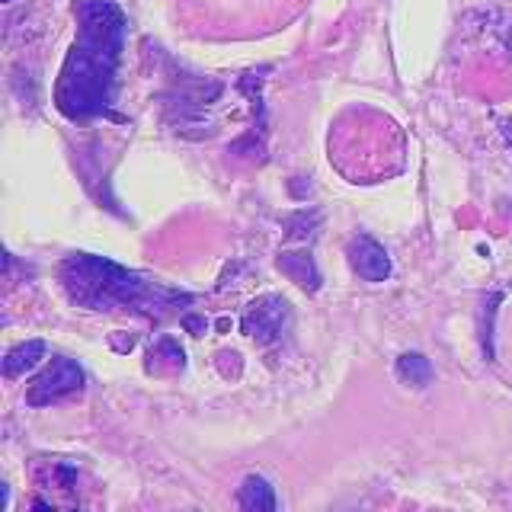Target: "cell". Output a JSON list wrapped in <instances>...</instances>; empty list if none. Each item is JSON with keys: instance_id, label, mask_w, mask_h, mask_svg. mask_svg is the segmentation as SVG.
<instances>
[{"instance_id": "1", "label": "cell", "mask_w": 512, "mask_h": 512, "mask_svg": "<svg viewBox=\"0 0 512 512\" xmlns=\"http://www.w3.org/2000/svg\"><path fill=\"white\" fill-rule=\"evenodd\" d=\"M74 42L55 84V106L68 122L100 119L116 103L128 20L116 0H74Z\"/></svg>"}, {"instance_id": "2", "label": "cell", "mask_w": 512, "mask_h": 512, "mask_svg": "<svg viewBox=\"0 0 512 512\" xmlns=\"http://www.w3.org/2000/svg\"><path fill=\"white\" fill-rule=\"evenodd\" d=\"M61 292L71 304L87 311H125L138 317H164L180 304H189L192 295L170 288L157 279L141 276L106 256L71 253L58 266Z\"/></svg>"}, {"instance_id": "3", "label": "cell", "mask_w": 512, "mask_h": 512, "mask_svg": "<svg viewBox=\"0 0 512 512\" xmlns=\"http://www.w3.org/2000/svg\"><path fill=\"white\" fill-rule=\"evenodd\" d=\"M221 90L224 87L212 77H199V74L173 77L170 90L164 93V109L167 119L176 125V132H186V128H199V125L215 132L212 122H208V109L221 100Z\"/></svg>"}, {"instance_id": "4", "label": "cell", "mask_w": 512, "mask_h": 512, "mask_svg": "<svg viewBox=\"0 0 512 512\" xmlns=\"http://www.w3.org/2000/svg\"><path fill=\"white\" fill-rule=\"evenodd\" d=\"M84 391V368L68 356H55L42 372L29 381L26 404L29 407H52Z\"/></svg>"}, {"instance_id": "5", "label": "cell", "mask_w": 512, "mask_h": 512, "mask_svg": "<svg viewBox=\"0 0 512 512\" xmlns=\"http://www.w3.org/2000/svg\"><path fill=\"white\" fill-rule=\"evenodd\" d=\"M240 330L260 346L282 343L288 336V330H292V304L276 292L260 295L256 301L247 304L244 317H240Z\"/></svg>"}, {"instance_id": "6", "label": "cell", "mask_w": 512, "mask_h": 512, "mask_svg": "<svg viewBox=\"0 0 512 512\" xmlns=\"http://www.w3.org/2000/svg\"><path fill=\"white\" fill-rule=\"evenodd\" d=\"M346 260L349 269L356 272L362 282H384L391 276V256L384 250L375 237L368 234H356L346 244Z\"/></svg>"}, {"instance_id": "7", "label": "cell", "mask_w": 512, "mask_h": 512, "mask_svg": "<svg viewBox=\"0 0 512 512\" xmlns=\"http://www.w3.org/2000/svg\"><path fill=\"white\" fill-rule=\"evenodd\" d=\"M276 269L288 282H295L298 288H304V292H317L320 282H324V279H320V269L314 263V256L308 250H282L276 256Z\"/></svg>"}, {"instance_id": "8", "label": "cell", "mask_w": 512, "mask_h": 512, "mask_svg": "<svg viewBox=\"0 0 512 512\" xmlns=\"http://www.w3.org/2000/svg\"><path fill=\"white\" fill-rule=\"evenodd\" d=\"M237 506L247 509V512H272L279 503H276V490L266 477L260 474H250L244 484H240V493H237Z\"/></svg>"}, {"instance_id": "9", "label": "cell", "mask_w": 512, "mask_h": 512, "mask_svg": "<svg viewBox=\"0 0 512 512\" xmlns=\"http://www.w3.org/2000/svg\"><path fill=\"white\" fill-rule=\"evenodd\" d=\"M45 359V343L42 340H26V343H16L7 356H4V375L7 378H20L26 375L29 368H36Z\"/></svg>"}, {"instance_id": "10", "label": "cell", "mask_w": 512, "mask_h": 512, "mask_svg": "<svg viewBox=\"0 0 512 512\" xmlns=\"http://www.w3.org/2000/svg\"><path fill=\"white\" fill-rule=\"evenodd\" d=\"M397 378L404 384H413V388H426L432 381V362L423 352H404V356L397 359Z\"/></svg>"}, {"instance_id": "11", "label": "cell", "mask_w": 512, "mask_h": 512, "mask_svg": "<svg viewBox=\"0 0 512 512\" xmlns=\"http://www.w3.org/2000/svg\"><path fill=\"white\" fill-rule=\"evenodd\" d=\"M320 221H324V215H320L317 208H298L295 215H288V218H285V237H292V240H308V237L317 234Z\"/></svg>"}, {"instance_id": "12", "label": "cell", "mask_w": 512, "mask_h": 512, "mask_svg": "<svg viewBox=\"0 0 512 512\" xmlns=\"http://www.w3.org/2000/svg\"><path fill=\"white\" fill-rule=\"evenodd\" d=\"M183 327H186V330H205L208 324H205V320H199V317H186V320H183Z\"/></svg>"}, {"instance_id": "13", "label": "cell", "mask_w": 512, "mask_h": 512, "mask_svg": "<svg viewBox=\"0 0 512 512\" xmlns=\"http://www.w3.org/2000/svg\"><path fill=\"white\" fill-rule=\"evenodd\" d=\"M4 4H10V0H4Z\"/></svg>"}]
</instances>
